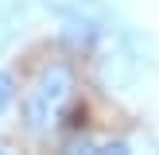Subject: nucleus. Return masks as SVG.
I'll list each match as a JSON object with an SVG mask.
<instances>
[{"label":"nucleus","mask_w":159,"mask_h":155,"mask_svg":"<svg viewBox=\"0 0 159 155\" xmlns=\"http://www.w3.org/2000/svg\"><path fill=\"white\" fill-rule=\"evenodd\" d=\"M74 108H78L74 70L66 62H51L39 70V78L31 82L27 97H23V128L31 136H51V132L66 128Z\"/></svg>","instance_id":"1"},{"label":"nucleus","mask_w":159,"mask_h":155,"mask_svg":"<svg viewBox=\"0 0 159 155\" xmlns=\"http://www.w3.org/2000/svg\"><path fill=\"white\" fill-rule=\"evenodd\" d=\"M132 78H136V62H132L128 51H109L97 58V82L105 85V89H128Z\"/></svg>","instance_id":"2"},{"label":"nucleus","mask_w":159,"mask_h":155,"mask_svg":"<svg viewBox=\"0 0 159 155\" xmlns=\"http://www.w3.org/2000/svg\"><path fill=\"white\" fill-rule=\"evenodd\" d=\"M58 39H62V46H66V51H78V54H89V51H97V39H101V27H97V20H89V16H70V20L62 23Z\"/></svg>","instance_id":"3"},{"label":"nucleus","mask_w":159,"mask_h":155,"mask_svg":"<svg viewBox=\"0 0 159 155\" xmlns=\"http://www.w3.org/2000/svg\"><path fill=\"white\" fill-rule=\"evenodd\" d=\"M12 105H16V78L8 74V70H0V116H4Z\"/></svg>","instance_id":"4"}]
</instances>
